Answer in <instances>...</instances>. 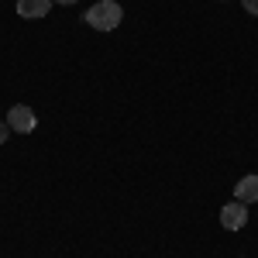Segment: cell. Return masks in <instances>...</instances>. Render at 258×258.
I'll return each mask as SVG.
<instances>
[{
	"label": "cell",
	"mask_w": 258,
	"mask_h": 258,
	"mask_svg": "<svg viewBox=\"0 0 258 258\" xmlns=\"http://www.w3.org/2000/svg\"><path fill=\"white\" fill-rule=\"evenodd\" d=\"M7 138H11V124H7V120H0V145H4Z\"/></svg>",
	"instance_id": "8992f818"
},
{
	"label": "cell",
	"mask_w": 258,
	"mask_h": 258,
	"mask_svg": "<svg viewBox=\"0 0 258 258\" xmlns=\"http://www.w3.org/2000/svg\"><path fill=\"white\" fill-rule=\"evenodd\" d=\"M86 24L93 28V31H114L120 21H124V11H120L117 0H97L90 11H86Z\"/></svg>",
	"instance_id": "6da1fadb"
},
{
	"label": "cell",
	"mask_w": 258,
	"mask_h": 258,
	"mask_svg": "<svg viewBox=\"0 0 258 258\" xmlns=\"http://www.w3.org/2000/svg\"><path fill=\"white\" fill-rule=\"evenodd\" d=\"M234 197L241 200V203H258V176H244L234 186Z\"/></svg>",
	"instance_id": "5b68a950"
},
{
	"label": "cell",
	"mask_w": 258,
	"mask_h": 258,
	"mask_svg": "<svg viewBox=\"0 0 258 258\" xmlns=\"http://www.w3.org/2000/svg\"><path fill=\"white\" fill-rule=\"evenodd\" d=\"M48 7H52V0H18V14L28 21H38L48 14Z\"/></svg>",
	"instance_id": "277c9868"
},
{
	"label": "cell",
	"mask_w": 258,
	"mask_h": 258,
	"mask_svg": "<svg viewBox=\"0 0 258 258\" xmlns=\"http://www.w3.org/2000/svg\"><path fill=\"white\" fill-rule=\"evenodd\" d=\"M241 4H244L248 14H255V18H258V0H241Z\"/></svg>",
	"instance_id": "52a82bcc"
},
{
	"label": "cell",
	"mask_w": 258,
	"mask_h": 258,
	"mask_svg": "<svg viewBox=\"0 0 258 258\" xmlns=\"http://www.w3.org/2000/svg\"><path fill=\"white\" fill-rule=\"evenodd\" d=\"M7 124H11V131H18V135H31V131L38 127V117H35V110H31L28 103H18V107H11Z\"/></svg>",
	"instance_id": "7a4b0ae2"
},
{
	"label": "cell",
	"mask_w": 258,
	"mask_h": 258,
	"mask_svg": "<svg viewBox=\"0 0 258 258\" xmlns=\"http://www.w3.org/2000/svg\"><path fill=\"white\" fill-rule=\"evenodd\" d=\"M220 224H224L227 231H241V227L248 224V203H241V200L224 203V207H220Z\"/></svg>",
	"instance_id": "3957f363"
},
{
	"label": "cell",
	"mask_w": 258,
	"mask_h": 258,
	"mask_svg": "<svg viewBox=\"0 0 258 258\" xmlns=\"http://www.w3.org/2000/svg\"><path fill=\"white\" fill-rule=\"evenodd\" d=\"M52 4H76V0H52Z\"/></svg>",
	"instance_id": "ba28073f"
}]
</instances>
